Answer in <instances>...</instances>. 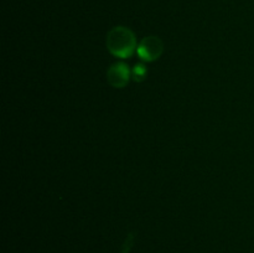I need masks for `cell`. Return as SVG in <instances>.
<instances>
[{
  "label": "cell",
  "instance_id": "1",
  "mask_svg": "<svg viewBox=\"0 0 254 253\" xmlns=\"http://www.w3.org/2000/svg\"><path fill=\"white\" fill-rule=\"evenodd\" d=\"M107 47L113 56L119 59L130 57L138 47L135 35L126 26L113 27L107 36Z\"/></svg>",
  "mask_w": 254,
  "mask_h": 253
},
{
  "label": "cell",
  "instance_id": "2",
  "mask_svg": "<svg viewBox=\"0 0 254 253\" xmlns=\"http://www.w3.org/2000/svg\"><path fill=\"white\" fill-rule=\"evenodd\" d=\"M164 51V42L158 36H146L139 42L136 47L138 56L141 61L153 62L161 56Z\"/></svg>",
  "mask_w": 254,
  "mask_h": 253
},
{
  "label": "cell",
  "instance_id": "3",
  "mask_svg": "<svg viewBox=\"0 0 254 253\" xmlns=\"http://www.w3.org/2000/svg\"><path fill=\"white\" fill-rule=\"evenodd\" d=\"M131 71L129 69L128 64L124 62H116L109 67L107 72V79L108 83L114 88H123L128 84L130 79Z\"/></svg>",
  "mask_w": 254,
  "mask_h": 253
},
{
  "label": "cell",
  "instance_id": "4",
  "mask_svg": "<svg viewBox=\"0 0 254 253\" xmlns=\"http://www.w3.org/2000/svg\"><path fill=\"white\" fill-rule=\"evenodd\" d=\"M146 72H148L146 71V67L143 63H138L135 64V67L131 71V77L134 78V81L141 82L143 79H145Z\"/></svg>",
  "mask_w": 254,
  "mask_h": 253
}]
</instances>
